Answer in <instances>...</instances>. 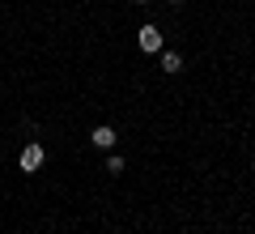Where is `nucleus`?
<instances>
[{"label": "nucleus", "mask_w": 255, "mask_h": 234, "mask_svg": "<svg viewBox=\"0 0 255 234\" xmlns=\"http://www.w3.org/2000/svg\"><path fill=\"white\" fill-rule=\"evenodd\" d=\"M43 158H47V153H43V145H26V149H21V171H38V166H43Z\"/></svg>", "instance_id": "obj_1"}, {"label": "nucleus", "mask_w": 255, "mask_h": 234, "mask_svg": "<svg viewBox=\"0 0 255 234\" xmlns=\"http://www.w3.org/2000/svg\"><path fill=\"white\" fill-rule=\"evenodd\" d=\"M140 51H162V30L157 26H140Z\"/></svg>", "instance_id": "obj_2"}, {"label": "nucleus", "mask_w": 255, "mask_h": 234, "mask_svg": "<svg viewBox=\"0 0 255 234\" xmlns=\"http://www.w3.org/2000/svg\"><path fill=\"white\" fill-rule=\"evenodd\" d=\"M90 141L98 145V149H111V145H115V128H111V124H98V128L90 132Z\"/></svg>", "instance_id": "obj_3"}, {"label": "nucleus", "mask_w": 255, "mask_h": 234, "mask_svg": "<svg viewBox=\"0 0 255 234\" xmlns=\"http://www.w3.org/2000/svg\"><path fill=\"white\" fill-rule=\"evenodd\" d=\"M162 72H183V55L179 51H162Z\"/></svg>", "instance_id": "obj_4"}, {"label": "nucleus", "mask_w": 255, "mask_h": 234, "mask_svg": "<svg viewBox=\"0 0 255 234\" xmlns=\"http://www.w3.org/2000/svg\"><path fill=\"white\" fill-rule=\"evenodd\" d=\"M107 171H111V175L124 171V158H119V153H111V158H107Z\"/></svg>", "instance_id": "obj_5"}, {"label": "nucleus", "mask_w": 255, "mask_h": 234, "mask_svg": "<svg viewBox=\"0 0 255 234\" xmlns=\"http://www.w3.org/2000/svg\"><path fill=\"white\" fill-rule=\"evenodd\" d=\"M136 4H149V0H136Z\"/></svg>", "instance_id": "obj_6"}, {"label": "nucleus", "mask_w": 255, "mask_h": 234, "mask_svg": "<svg viewBox=\"0 0 255 234\" xmlns=\"http://www.w3.org/2000/svg\"><path fill=\"white\" fill-rule=\"evenodd\" d=\"M170 4H183V0H170Z\"/></svg>", "instance_id": "obj_7"}]
</instances>
